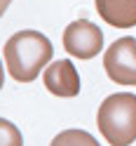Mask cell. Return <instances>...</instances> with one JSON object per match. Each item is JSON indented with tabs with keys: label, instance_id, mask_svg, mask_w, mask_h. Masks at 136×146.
Returning a JSON list of instances; mask_svg holds the SVG:
<instances>
[{
	"label": "cell",
	"instance_id": "3",
	"mask_svg": "<svg viewBox=\"0 0 136 146\" xmlns=\"http://www.w3.org/2000/svg\"><path fill=\"white\" fill-rule=\"evenodd\" d=\"M103 68L117 85H136V40L120 38L103 54Z\"/></svg>",
	"mask_w": 136,
	"mask_h": 146
},
{
	"label": "cell",
	"instance_id": "7",
	"mask_svg": "<svg viewBox=\"0 0 136 146\" xmlns=\"http://www.w3.org/2000/svg\"><path fill=\"white\" fill-rule=\"evenodd\" d=\"M49 146H101L85 130H63L52 139Z\"/></svg>",
	"mask_w": 136,
	"mask_h": 146
},
{
	"label": "cell",
	"instance_id": "1",
	"mask_svg": "<svg viewBox=\"0 0 136 146\" xmlns=\"http://www.w3.org/2000/svg\"><path fill=\"white\" fill-rule=\"evenodd\" d=\"M5 64L7 71L19 83H33L42 68L52 64V40L40 31H19L5 42Z\"/></svg>",
	"mask_w": 136,
	"mask_h": 146
},
{
	"label": "cell",
	"instance_id": "9",
	"mask_svg": "<svg viewBox=\"0 0 136 146\" xmlns=\"http://www.w3.org/2000/svg\"><path fill=\"white\" fill-rule=\"evenodd\" d=\"M10 3H12V0H0V17L5 14V10L10 7Z\"/></svg>",
	"mask_w": 136,
	"mask_h": 146
},
{
	"label": "cell",
	"instance_id": "5",
	"mask_svg": "<svg viewBox=\"0 0 136 146\" xmlns=\"http://www.w3.org/2000/svg\"><path fill=\"white\" fill-rule=\"evenodd\" d=\"M45 87L57 97H78L80 94V76L70 59H57L52 61L42 73Z\"/></svg>",
	"mask_w": 136,
	"mask_h": 146
},
{
	"label": "cell",
	"instance_id": "6",
	"mask_svg": "<svg viewBox=\"0 0 136 146\" xmlns=\"http://www.w3.org/2000/svg\"><path fill=\"white\" fill-rule=\"evenodd\" d=\"M96 12L115 29L136 26V0H94Z\"/></svg>",
	"mask_w": 136,
	"mask_h": 146
},
{
	"label": "cell",
	"instance_id": "2",
	"mask_svg": "<svg viewBox=\"0 0 136 146\" xmlns=\"http://www.w3.org/2000/svg\"><path fill=\"white\" fill-rule=\"evenodd\" d=\"M99 130L110 146H129L136 141V94L117 92L103 99L96 115Z\"/></svg>",
	"mask_w": 136,
	"mask_h": 146
},
{
	"label": "cell",
	"instance_id": "8",
	"mask_svg": "<svg viewBox=\"0 0 136 146\" xmlns=\"http://www.w3.org/2000/svg\"><path fill=\"white\" fill-rule=\"evenodd\" d=\"M0 146H24V137L14 123L0 118Z\"/></svg>",
	"mask_w": 136,
	"mask_h": 146
},
{
	"label": "cell",
	"instance_id": "10",
	"mask_svg": "<svg viewBox=\"0 0 136 146\" xmlns=\"http://www.w3.org/2000/svg\"><path fill=\"white\" fill-rule=\"evenodd\" d=\"M3 83H5V71H3V64H0V90H3Z\"/></svg>",
	"mask_w": 136,
	"mask_h": 146
},
{
	"label": "cell",
	"instance_id": "4",
	"mask_svg": "<svg viewBox=\"0 0 136 146\" xmlns=\"http://www.w3.org/2000/svg\"><path fill=\"white\" fill-rule=\"evenodd\" d=\"M63 47L78 59H92L103 50V33L94 21L78 19L63 31Z\"/></svg>",
	"mask_w": 136,
	"mask_h": 146
}]
</instances>
